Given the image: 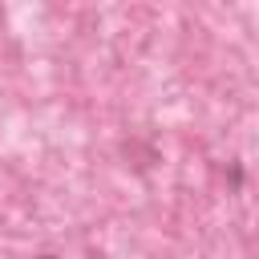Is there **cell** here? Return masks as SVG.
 I'll list each match as a JSON object with an SVG mask.
<instances>
[{
    "mask_svg": "<svg viewBox=\"0 0 259 259\" xmlns=\"http://www.w3.org/2000/svg\"><path fill=\"white\" fill-rule=\"evenodd\" d=\"M227 182H231L235 190L243 186V170H239V162H231V166H227Z\"/></svg>",
    "mask_w": 259,
    "mask_h": 259,
    "instance_id": "6da1fadb",
    "label": "cell"
},
{
    "mask_svg": "<svg viewBox=\"0 0 259 259\" xmlns=\"http://www.w3.org/2000/svg\"><path fill=\"white\" fill-rule=\"evenodd\" d=\"M36 259H61V255H36Z\"/></svg>",
    "mask_w": 259,
    "mask_h": 259,
    "instance_id": "7a4b0ae2",
    "label": "cell"
}]
</instances>
